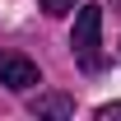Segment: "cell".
Returning <instances> with one entry per match:
<instances>
[{
    "mask_svg": "<svg viewBox=\"0 0 121 121\" xmlns=\"http://www.w3.org/2000/svg\"><path fill=\"white\" fill-rule=\"evenodd\" d=\"M70 47H75L79 70H89V75H98V70H103V5H84V9L75 14Z\"/></svg>",
    "mask_w": 121,
    "mask_h": 121,
    "instance_id": "cell-1",
    "label": "cell"
},
{
    "mask_svg": "<svg viewBox=\"0 0 121 121\" xmlns=\"http://www.w3.org/2000/svg\"><path fill=\"white\" fill-rule=\"evenodd\" d=\"M0 84L5 89H33V84H42V75H37V65H33L28 56H19V51H0Z\"/></svg>",
    "mask_w": 121,
    "mask_h": 121,
    "instance_id": "cell-2",
    "label": "cell"
},
{
    "mask_svg": "<svg viewBox=\"0 0 121 121\" xmlns=\"http://www.w3.org/2000/svg\"><path fill=\"white\" fill-rule=\"evenodd\" d=\"M28 112L33 117H56V121H65V117H75V98H65V93H37L28 103Z\"/></svg>",
    "mask_w": 121,
    "mask_h": 121,
    "instance_id": "cell-3",
    "label": "cell"
},
{
    "mask_svg": "<svg viewBox=\"0 0 121 121\" xmlns=\"http://www.w3.org/2000/svg\"><path fill=\"white\" fill-rule=\"evenodd\" d=\"M37 5H42L47 14H70L75 9V0H37Z\"/></svg>",
    "mask_w": 121,
    "mask_h": 121,
    "instance_id": "cell-4",
    "label": "cell"
},
{
    "mask_svg": "<svg viewBox=\"0 0 121 121\" xmlns=\"http://www.w3.org/2000/svg\"><path fill=\"white\" fill-rule=\"evenodd\" d=\"M98 121H121V103H103L98 107Z\"/></svg>",
    "mask_w": 121,
    "mask_h": 121,
    "instance_id": "cell-5",
    "label": "cell"
},
{
    "mask_svg": "<svg viewBox=\"0 0 121 121\" xmlns=\"http://www.w3.org/2000/svg\"><path fill=\"white\" fill-rule=\"evenodd\" d=\"M117 9H121V0H117Z\"/></svg>",
    "mask_w": 121,
    "mask_h": 121,
    "instance_id": "cell-6",
    "label": "cell"
}]
</instances>
